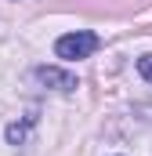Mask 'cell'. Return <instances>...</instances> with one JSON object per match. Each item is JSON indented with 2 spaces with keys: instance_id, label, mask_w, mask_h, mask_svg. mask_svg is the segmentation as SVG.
Here are the masks:
<instances>
[{
  "instance_id": "6da1fadb",
  "label": "cell",
  "mask_w": 152,
  "mask_h": 156,
  "mask_svg": "<svg viewBox=\"0 0 152 156\" xmlns=\"http://www.w3.org/2000/svg\"><path fill=\"white\" fill-rule=\"evenodd\" d=\"M102 47V40L94 37L91 29H80V33H65V37L54 40V55L65 58V62H80V58H91L94 51Z\"/></svg>"
},
{
  "instance_id": "7a4b0ae2",
  "label": "cell",
  "mask_w": 152,
  "mask_h": 156,
  "mask_svg": "<svg viewBox=\"0 0 152 156\" xmlns=\"http://www.w3.org/2000/svg\"><path fill=\"white\" fill-rule=\"evenodd\" d=\"M33 76H36L43 87H51V91H76V87H80L73 73H65V69H58V66H36Z\"/></svg>"
},
{
  "instance_id": "277c9868",
  "label": "cell",
  "mask_w": 152,
  "mask_h": 156,
  "mask_svg": "<svg viewBox=\"0 0 152 156\" xmlns=\"http://www.w3.org/2000/svg\"><path fill=\"white\" fill-rule=\"evenodd\" d=\"M138 73H141V80L152 83V55H141V58H138Z\"/></svg>"
},
{
  "instance_id": "3957f363",
  "label": "cell",
  "mask_w": 152,
  "mask_h": 156,
  "mask_svg": "<svg viewBox=\"0 0 152 156\" xmlns=\"http://www.w3.org/2000/svg\"><path fill=\"white\" fill-rule=\"evenodd\" d=\"M29 127H33V116L26 120V123H11V127H7V142H11V145H22V142L29 138Z\"/></svg>"
}]
</instances>
